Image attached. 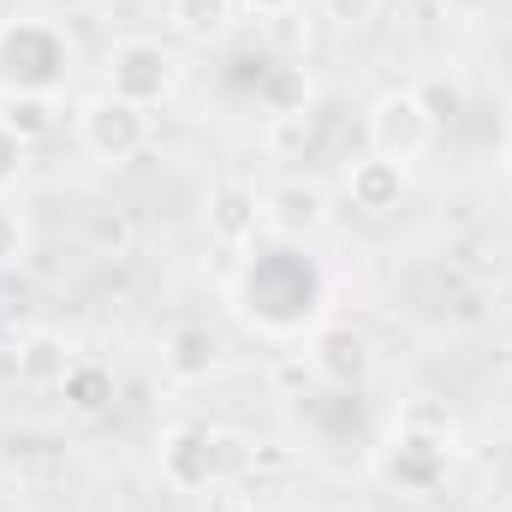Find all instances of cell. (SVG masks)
I'll use <instances>...</instances> for the list:
<instances>
[{
  "instance_id": "cell-1",
  "label": "cell",
  "mask_w": 512,
  "mask_h": 512,
  "mask_svg": "<svg viewBox=\"0 0 512 512\" xmlns=\"http://www.w3.org/2000/svg\"><path fill=\"white\" fill-rule=\"evenodd\" d=\"M251 465H256L251 441L233 435V429H215V423H173L155 441V471L179 495H209L221 483H239Z\"/></svg>"
},
{
  "instance_id": "cell-2",
  "label": "cell",
  "mask_w": 512,
  "mask_h": 512,
  "mask_svg": "<svg viewBox=\"0 0 512 512\" xmlns=\"http://www.w3.org/2000/svg\"><path fill=\"white\" fill-rule=\"evenodd\" d=\"M72 78V36L54 18L0 24V90H60Z\"/></svg>"
},
{
  "instance_id": "cell-3",
  "label": "cell",
  "mask_w": 512,
  "mask_h": 512,
  "mask_svg": "<svg viewBox=\"0 0 512 512\" xmlns=\"http://www.w3.org/2000/svg\"><path fill=\"white\" fill-rule=\"evenodd\" d=\"M447 465H453V417L435 411V405H411L382 453V477L399 483V489L429 495L447 477Z\"/></svg>"
},
{
  "instance_id": "cell-4",
  "label": "cell",
  "mask_w": 512,
  "mask_h": 512,
  "mask_svg": "<svg viewBox=\"0 0 512 512\" xmlns=\"http://www.w3.org/2000/svg\"><path fill=\"white\" fill-rule=\"evenodd\" d=\"M102 72H108V96H126L137 108H155V102H167V96L179 90L185 60H179L161 36H120V42L108 48Z\"/></svg>"
},
{
  "instance_id": "cell-5",
  "label": "cell",
  "mask_w": 512,
  "mask_h": 512,
  "mask_svg": "<svg viewBox=\"0 0 512 512\" xmlns=\"http://www.w3.org/2000/svg\"><path fill=\"white\" fill-rule=\"evenodd\" d=\"M364 131H370V155L411 167V161H423V155L435 149L441 114L429 108V96H423V90H387V96L370 102Z\"/></svg>"
},
{
  "instance_id": "cell-6",
  "label": "cell",
  "mask_w": 512,
  "mask_h": 512,
  "mask_svg": "<svg viewBox=\"0 0 512 512\" xmlns=\"http://www.w3.org/2000/svg\"><path fill=\"white\" fill-rule=\"evenodd\" d=\"M78 143L102 167H131L155 143V120H149V108H137L126 96H108L102 90V96H90L78 108Z\"/></svg>"
},
{
  "instance_id": "cell-7",
  "label": "cell",
  "mask_w": 512,
  "mask_h": 512,
  "mask_svg": "<svg viewBox=\"0 0 512 512\" xmlns=\"http://www.w3.org/2000/svg\"><path fill=\"white\" fill-rule=\"evenodd\" d=\"M256 227L280 245H310L328 233V191L304 173H286L256 191Z\"/></svg>"
},
{
  "instance_id": "cell-8",
  "label": "cell",
  "mask_w": 512,
  "mask_h": 512,
  "mask_svg": "<svg viewBox=\"0 0 512 512\" xmlns=\"http://www.w3.org/2000/svg\"><path fill=\"white\" fill-rule=\"evenodd\" d=\"M304 358H310V376L328 382V387H364L376 376V346H370V334L352 328V322H322V328H310Z\"/></svg>"
},
{
  "instance_id": "cell-9",
  "label": "cell",
  "mask_w": 512,
  "mask_h": 512,
  "mask_svg": "<svg viewBox=\"0 0 512 512\" xmlns=\"http://www.w3.org/2000/svg\"><path fill=\"white\" fill-rule=\"evenodd\" d=\"M221 364H227V346H221V334L209 322H179V328L161 334V370L173 382L197 387L209 376H221Z\"/></svg>"
},
{
  "instance_id": "cell-10",
  "label": "cell",
  "mask_w": 512,
  "mask_h": 512,
  "mask_svg": "<svg viewBox=\"0 0 512 512\" xmlns=\"http://www.w3.org/2000/svg\"><path fill=\"white\" fill-rule=\"evenodd\" d=\"M72 364H78V358H72L66 334H54V328H30V334L18 340V352H12V382L18 387H60Z\"/></svg>"
},
{
  "instance_id": "cell-11",
  "label": "cell",
  "mask_w": 512,
  "mask_h": 512,
  "mask_svg": "<svg viewBox=\"0 0 512 512\" xmlns=\"http://www.w3.org/2000/svg\"><path fill=\"white\" fill-rule=\"evenodd\" d=\"M60 120H66L60 90H0V126L12 131L24 149L42 143V137H54Z\"/></svg>"
},
{
  "instance_id": "cell-12",
  "label": "cell",
  "mask_w": 512,
  "mask_h": 512,
  "mask_svg": "<svg viewBox=\"0 0 512 512\" xmlns=\"http://www.w3.org/2000/svg\"><path fill=\"white\" fill-rule=\"evenodd\" d=\"M209 233L227 245V251H245L256 239V191L245 179H221L209 191Z\"/></svg>"
},
{
  "instance_id": "cell-13",
  "label": "cell",
  "mask_w": 512,
  "mask_h": 512,
  "mask_svg": "<svg viewBox=\"0 0 512 512\" xmlns=\"http://www.w3.org/2000/svg\"><path fill=\"white\" fill-rule=\"evenodd\" d=\"M346 197H352V209H364V215L399 209V197H405V167H399V161H382V155L352 161V167H346Z\"/></svg>"
},
{
  "instance_id": "cell-14",
  "label": "cell",
  "mask_w": 512,
  "mask_h": 512,
  "mask_svg": "<svg viewBox=\"0 0 512 512\" xmlns=\"http://www.w3.org/2000/svg\"><path fill=\"white\" fill-rule=\"evenodd\" d=\"M114 370L108 364H96V358H78L72 370H66V382H60V399H66V411L72 417H102L108 405H114Z\"/></svg>"
},
{
  "instance_id": "cell-15",
  "label": "cell",
  "mask_w": 512,
  "mask_h": 512,
  "mask_svg": "<svg viewBox=\"0 0 512 512\" xmlns=\"http://www.w3.org/2000/svg\"><path fill=\"white\" fill-rule=\"evenodd\" d=\"M262 143H268V155H310V143H316L310 108H304V114H274Z\"/></svg>"
},
{
  "instance_id": "cell-16",
  "label": "cell",
  "mask_w": 512,
  "mask_h": 512,
  "mask_svg": "<svg viewBox=\"0 0 512 512\" xmlns=\"http://www.w3.org/2000/svg\"><path fill=\"white\" fill-rule=\"evenodd\" d=\"M173 12H179V30H185V36L209 42V36H221V30H227L233 0H185V6H173Z\"/></svg>"
},
{
  "instance_id": "cell-17",
  "label": "cell",
  "mask_w": 512,
  "mask_h": 512,
  "mask_svg": "<svg viewBox=\"0 0 512 512\" xmlns=\"http://www.w3.org/2000/svg\"><path fill=\"white\" fill-rule=\"evenodd\" d=\"M30 245V227H24V215H18V203H6L0 197V268H12L18 256Z\"/></svg>"
},
{
  "instance_id": "cell-18",
  "label": "cell",
  "mask_w": 512,
  "mask_h": 512,
  "mask_svg": "<svg viewBox=\"0 0 512 512\" xmlns=\"http://www.w3.org/2000/svg\"><path fill=\"white\" fill-rule=\"evenodd\" d=\"M376 12H382V0H322V18H334L340 30H364V24H376Z\"/></svg>"
},
{
  "instance_id": "cell-19",
  "label": "cell",
  "mask_w": 512,
  "mask_h": 512,
  "mask_svg": "<svg viewBox=\"0 0 512 512\" xmlns=\"http://www.w3.org/2000/svg\"><path fill=\"white\" fill-rule=\"evenodd\" d=\"M18 179H24V143H18L12 131L0 126V197H6Z\"/></svg>"
},
{
  "instance_id": "cell-20",
  "label": "cell",
  "mask_w": 512,
  "mask_h": 512,
  "mask_svg": "<svg viewBox=\"0 0 512 512\" xmlns=\"http://www.w3.org/2000/svg\"><path fill=\"white\" fill-rule=\"evenodd\" d=\"M203 501V512H256L251 495L239 489V483H221V489H209V495H197Z\"/></svg>"
},
{
  "instance_id": "cell-21",
  "label": "cell",
  "mask_w": 512,
  "mask_h": 512,
  "mask_svg": "<svg viewBox=\"0 0 512 512\" xmlns=\"http://www.w3.org/2000/svg\"><path fill=\"white\" fill-rule=\"evenodd\" d=\"M245 6H251L256 18H286V12H298L304 0H245Z\"/></svg>"
},
{
  "instance_id": "cell-22",
  "label": "cell",
  "mask_w": 512,
  "mask_h": 512,
  "mask_svg": "<svg viewBox=\"0 0 512 512\" xmlns=\"http://www.w3.org/2000/svg\"><path fill=\"white\" fill-rule=\"evenodd\" d=\"M149 6H167V12H173V6H185V0H149Z\"/></svg>"
},
{
  "instance_id": "cell-23",
  "label": "cell",
  "mask_w": 512,
  "mask_h": 512,
  "mask_svg": "<svg viewBox=\"0 0 512 512\" xmlns=\"http://www.w3.org/2000/svg\"><path fill=\"white\" fill-rule=\"evenodd\" d=\"M459 6H465V12H471V6H477V0H459Z\"/></svg>"
},
{
  "instance_id": "cell-24",
  "label": "cell",
  "mask_w": 512,
  "mask_h": 512,
  "mask_svg": "<svg viewBox=\"0 0 512 512\" xmlns=\"http://www.w3.org/2000/svg\"><path fill=\"white\" fill-rule=\"evenodd\" d=\"M0 6H6V0H0Z\"/></svg>"
}]
</instances>
